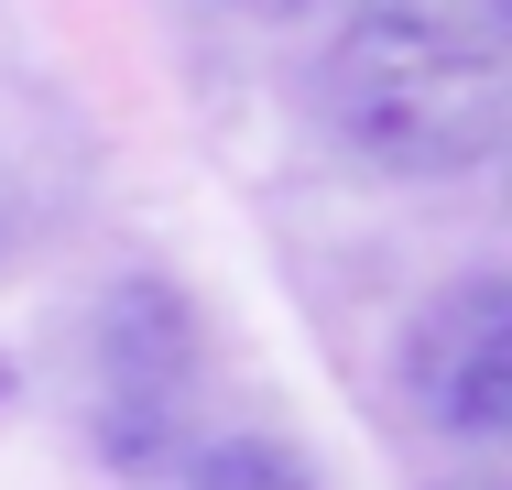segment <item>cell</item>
Wrapping results in <instances>:
<instances>
[{
	"label": "cell",
	"mask_w": 512,
	"mask_h": 490,
	"mask_svg": "<svg viewBox=\"0 0 512 490\" xmlns=\"http://www.w3.org/2000/svg\"><path fill=\"white\" fill-rule=\"evenodd\" d=\"M327 98L371 175L393 186L480 175L512 131V0H360Z\"/></svg>",
	"instance_id": "cell-1"
},
{
	"label": "cell",
	"mask_w": 512,
	"mask_h": 490,
	"mask_svg": "<svg viewBox=\"0 0 512 490\" xmlns=\"http://www.w3.org/2000/svg\"><path fill=\"white\" fill-rule=\"evenodd\" d=\"M197 305L164 273H120L88 316V425L109 469H164L186 403H197Z\"/></svg>",
	"instance_id": "cell-2"
},
{
	"label": "cell",
	"mask_w": 512,
	"mask_h": 490,
	"mask_svg": "<svg viewBox=\"0 0 512 490\" xmlns=\"http://www.w3.org/2000/svg\"><path fill=\"white\" fill-rule=\"evenodd\" d=\"M404 403L447 447H502L512 436V284L458 273L404 327Z\"/></svg>",
	"instance_id": "cell-3"
},
{
	"label": "cell",
	"mask_w": 512,
	"mask_h": 490,
	"mask_svg": "<svg viewBox=\"0 0 512 490\" xmlns=\"http://www.w3.org/2000/svg\"><path fill=\"white\" fill-rule=\"evenodd\" d=\"M175 490H316V469H306V447H284V436H207Z\"/></svg>",
	"instance_id": "cell-4"
},
{
	"label": "cell",
	"mask_w": 512,
	"mask_h": 490,
	"mask_svg": "<svg viewBox=\"0 0 512 490\" xmlns=\"http://www.w3.org/2000/svg\"><path fill=\"white\" fill-rule=\"evenodd\" d=\"M218 11H251V22H284V11H306V0H218Z\"/></svg>",
	"instance_id": "cell-5"
}]
</instances>
